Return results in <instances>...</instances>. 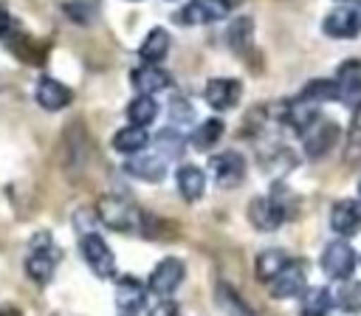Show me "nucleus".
<instances>
[{
  "label": "nucleus",
  "instance_id": "obj_1",
  "mask_svg": "<svg viewBox=\"0 0 361 316\" xmlns=\"http://www.w3.org/2000/svg\"><path fill=\"white\" fill-rule=\"evenodd\" d=\"M59 257H62V251L54 245L51 231L31 234V240H28V257H25V274H28V279L37 282V285H48L54 279V274H56Z\"/></svg>",
  "mask_w": 361,
  "mask_h": 316
},
{
  "label": "nucleus",
  "instance_id": "obj_2",
  "mask_svg": "<svg viewBox=\"0 0 361 316\" xmlns=\"http://www.w3.org/2000/svg\"><path fill=\"white\" fill-rule=\"evenodd\" d=\"M96 217H99V223H104L107 229L124 231V234L141 231V226H144V212H138L130 200H124V198H118V195H104V198H99V203H96Z\"/></svg>",
  "mask_w": 361,
  "mask_h": 316
},
{
  "label": "nucleus",
  "instance_id": "obj_3",
  "mask_svg": "<svg viewBox=\"0 0 361 316\" xmlns=\"http://www.w3.org/2000/svg\"><path fill=\"white\" fill-rule=\"evenodd\" d=\"M234 0H189L180 11H175V23L189 28V25H209V23H220L231 14Z\"/></svg>",
  "mask_w": 361,
  "mask_h": 316
},
{
  "label": "nucleus",
  "instance_id": "obj_4",
  "mask_svg": "<svg viewBox=\"0 0 361 316\" xmlns=\"http://www.w3.org/2000/svg\"><path fill=\"white\" fill-rule=\"evenodd\" d=\"M79 251H82V260L87 262V268H90L99 279L116 276V254H113V248L104 243L102 234H96V231L79 234Z\"/></svg>",
  "mask_w": 361,
  "mask_h": 316
},
{
  "label": "nucleus",
  "instance_id": "obj_5",
  "mask_svg": "<svg viewBox=\"0 0 361 316\" xmlns=\"http://www.w3.org/2000/svg\"><path fill=\"white\" fill-rule=\"evenodd\" d=\"M355 262H358V257H355V251H353V245L347 240L327 243L324 251H322V260H319L324 276H330L336 282H347L353 276V271H355Z\"/></svg>",
  "mask_w": 361,
  "mask_h": 316
},
{
  "label": "nucleus",
  "instance_id": "obj_6",
  "mask_svg": "<svg viewBox=\"0 0 361 316\" xmlns=\"http://www.w3.org/2000/svg\"><path fill=\"white\" fill-rule=\"evenodd\" d=\"M183 276H186V262L178 260V257H164L152 268V274L147 279V291L166 299V296H172L178 291V285L183 282Z\"/></svg>",
  "mask_w": 361,
  "mask_h": 316
},
{
  "label": "nucleus",
  "instance_id": "obj_7",
  "mask_svg": "<svg viewBox=\"0 0 361 316\" xmlns=\"http://www.w3.org/2000/svg\"><path fill=\"white\" fill-rule=\"evenodd\" d=\"M240 96H243V82L234 79V76H214V79H209L206 87H203L206 104H209L212 110H217V113H226V110L237 107Z\"/></svg>",
  "mask_w": 361,
  "mask_h": 316
},
{
  "label": "nucleus",
  "instance_id": "obj_8",
  "mask_svg": "<svg viewBox=\"0 0 361 316\" xmlns=\"http://www.w3.org/2000/svg\"><path fill=\"white\" fill-rule=\"evenodd\" d=\"M338 135H341V127L336 121H327V119H319L305 135H302V150L310 161L316 158H324L336 144H338Z\"/></svg>",
  "mask_w": 361,
  "mask_h": 316
},
{
  "label": "nucleus",
  "instance_id": "obj_9",
  "mask_svg": "<svg viewBox=\"0 0 361 316\" xmlns=\"http://www.w3.org/2000/svg\"><path fill=\"white\" fill-rule=\"evenodd\" d=\"M209 169L214 175V183L220 189H234L243 183L245 178V158L237 152V150H226V152H217L212 161H209Z\"/></svg>",
  "mask_w": 361,
  "mask_h": 316
},
{
  "label": "nucleus",
  "instance_id": "obj_10",
  "mask_svg": "<svg viewBox=\"0 0 361 316\" xmlns=\"http://www.w3.org/2000/svg\"><path fill=\"white\" fill-rule=\"evenodd\" d=\"M285 217H288V209H285V203L276 195H271V198H254L248 203V220L259 231H276L285 223Z\"/></svg>",
  "mask_w": 361,
  "mask_h": 316
},
{
  "label": "nucleus",
  "instance_id": "obj_11",
  "mask_svg": "<svg viewBox=\"0 0 361 316\" xmlns=\"http://www.w3.org/2000/svg\"><path fill=\"white\" fill-rule=\"evenodd\" d=\"M144 302H147V285L138 279V276H118L116 282V308L121 316H135L144 310Z\"/></svg>",
  "mask_w": 361,
  "mask_h": 316
},
{
  "label": "nucleus",
  "instance_id": "obj_12",
  "mask_svg": "<svg viewBox=\"0 0 361 316\" xmlns=\"http://www.w3.org/2000/svg\"><path fill=\"white\" fill-rule=\"evenodd\" d=\"M34 99H37V104L42 110L54 113V110H62V107H68L73 102V90L65 82L54 79V76H39V82L34 87Z\"/></svg>",
  "mask_w": 361,
  "mask_h": 316
},
{
  "label": "nucleus",
  "instance_id": "obj_13",
  "mask_svg": "<svg viewBox=\"0 0 361 316\" xmlns=\"http://www.w3.org/2000/svg\"><path fill=\"white\" fill-rule=\"evenodd\" d=\"M305 265L302 262H288L271 282H268V291L274 299H293L299 293H305Z\"/></svg>",
  "mask_w": 361,
  "mask_h": 316
},
{
  "label": "nucleus",
  "instance_id": "obj_14",
  "mask_svg": "<svg viewBox=\"0 0 361 316\" xmlns=\"http://www.w3.org/2000/svg\"><path fill=\"white\" fill-rule=\"evenodd\" d=\"M130 85L138 96H155L172 85V76L161 65H138L130 71Z\"/></svg>",
  "mask_w": 361,
  "mask_h": 316
},
{
  "label": "nucleus",
  "instance_id": "obj_15",
  "mask_svg": "<svg viewBox=\"0 0 361 316\" xmlns=\"http://www.w3.org/2000/svg\"><path fill=\"white\" fill-rule=\"evenodd\" d=\"M330 229L338 237L358 234L361 231V206H358V200H350V198L336 200L333 209H330Z\"/></svg>",
  "mask_w": 361,
  "mask_h": 316
},
{
  "label": "nucleus",
  "instance_id": "obj_16",
  "mask_svg": "<svg viewBox=\"0 0 361 316\" xmlns=\"http://www.w3.org/2000/svg\"><path fill=\"white\" fill-rule=\"evenodd\" d=\"M336 85H338V99L358 107L361 104V59H344L336 68Z\"/></svg>",
  "mask_w": 361,
  "mask_h": 316
},
{
  "label": "nucleus",
  "instance_id": "obj_17",
  "mask_svg": "<svg viewBox=\"0 0 361 316\" xmlns=\"http://www.w3.org/2000/svg\"><path fill=\"white\" fill-rule=\"evenodd\" d=\"M124 172H127L130 178L144 181V183H161V181L166 178V161H164L158 152H152V155L138 152V155H133V158L124 164Z\"/></svg>",
  "mask_w": 361,
  "mask_h": 316
},
{
  "label": "nucleus",
  "instance_id": "obj_18",
  "mask_svg": "<svg viewBox=\"0 0 361 316\" xmlns=\"http://www.w3.org/2000/svg\"><path fill=\"white\" fill-rule=\"evenodd\" d=\"M322 31L333 40H353L361 25H358V17H355V8L353 6H338L333 8L324 20H322Z\"/></svg>",
  "mask_w": 361,
  "mask_h": 316
},
{
  "label": "nucleus",
  "instance_id": "obj_19",
  "mask_svg": "<svg viewBox=\"0 0 361 316\" xmlns=\"http://www.w3.org/2000/svg\"><path fill=\"white\" fill-rule=\"evenodd\" d=\"M175 186H178V192L186 203H197L206 192V172L195 164H183L175 172Z\"/></svg>",
  "mask_w": 361,
  "mask_h": 316
},
{
  "label": "nucleus",
  "instance_id": "obj_20",
  "mask_svg": "<svg viewBox=\"0 0 361 316\" xmlns=\"http://www.w3.org/2000/svg\"><path fill=\"white\" fill-rule=\"evenodd\" d=\"M169 42H172L169 31L161 28V25H155V28H149V34L141 40V45H138V56H141L147 65H158V62L169 54Z\"/></svg>",
  "mask_w": 361,
  "mask_h": 316
},
{
  "label": "nucleus",
  "instance_id": "obj_21",
  "mask_svg": "<svg viewBox=\"0 0 361 316\" xmlns=\"http://www.w3.org/2000/svg\"><path fill=\"white\" fill-rule=\"evenodd\" d=\"M113 150L116 152H121V155H138V152H144L147 150V144H149V133L144 130V127H133V124H127V127H121V130H116L113 133Z\"/></svg>",
  "mask_w": 361,
  "mask_h": 316
},
{
  "label": "nucleus",
  "instance_id": "obj_22",
  "mask_svg": "<svg viewBox=\"0 0 361 316\" xmlns=\"http://www.w3.org/2000/svg\"><path fill=\"white\" fill-rule=\"evenodd\" d=\"M338 99V85L336 79H310L305 82V87L296 93V102L302 104H322V102H336Z\"/></svg>",
  "mask_w": 361,
  "mask_h": 316
},
{
  "label": "nucleus",
  "instance_id": "obj_23",
  "mask_svg": "<svg viewBox=\"0 0 361 316\" xmlns=\"http://www.w3.org/2000/svg\"><path fill=\"white\" fill-rule=\"evenodd\" d=\"M251 40H254V20L251 17H234L226 28V42L234 54H248L251 48Z\"/></svg>",
  "mask_w": 361,
  "mask_h": 316
},
{
  "label": "nucleus",
  "instance_id": "obj_24",
  "mask_svg": "<svg viewBox=\"0 0 361 316\" xmlns=\"http://www.w3.org/2000/svg\"><path fill=\"white\" fill-rule=\"evenodd\" d=\"M288 262H290V260H288V254H285L282 248H265V251H259L257 260H254V274H257L259 282H271Z\"/></svg>",
  "mask_w": 361,
  "mask_h": 316
},
{
  "label": "nucleus",
  "instance_id": "obj_25",
  "mask_svg": "<svg viewBox=\"0 0 361 316\" xmlns=\"http://www.w3.org/2000/svg\"><path fill=\"white\" fill-rule=\"evenodd\" d=\"M333 308V293L324 285L305 288L302 302H299V316H327Z\"/></svg>",
  "mask_w": 361,
  "mask_h": 316
},
{
  "label": "nucleus",
  "instance_id": "obj_26",
  "mask_svg": "<svg viewBox=\"0 0 361 316\" xmlns=\"http://www.w3.org/2000/svg\"><path fill=\"white\" fill-rule=\"evenodd\" d=\"M226 133V124L220 119H203V124H197L192 133H189V144L195 150H212Z\"/></svg>",
  "mask_w": 361,
  "mask_h": 316
},
{
  "label": "nucleus",
  "instance_id": "obj_27",
  "mask_svg": "<svg viewBox=\"0 0 361 316\" xmlns=\"http://www.w3.org/2000/svg\"><path fill=\"white\" fill-rule=\"evenodd\" d=\"M183 150H186V138H183V133H178L175 127H164V130H158V135H155V152H158L164 161H169V158H180Z\"/></svg>",
  "mask_w": 361,
  "mask_h": 316
},
{
  "label": "nucleus",
  "instance_id": "obj_28",
  "mask_svg": "<svg viewBox=\"0 0 361 316\" xmlns=\"http://www.w3.org/2000/svg\"><path fill=\"white\" fill-rule=\"evenodd\" d=\"M155 116H158V102L152 96H135L127 104V121L133 127H147L155 121Z\"/></svg>",
  "mask_w": 361,
  "mask_h": 316
},
{
  "label": "nucleus",
  "instance_id": "obj_29",
  "mask_svg": "<svg viewBox=\"0 0 361 316\" xmlns=\"http://www.w3.org/2000/svg\"><path fill=\"white\" fill-rule=\"evenodd\" d=\"M333 305L344 313H361V279H347L336 288Z\"/></svg>",
  "mask_w": 361,
  "mask_h": 316
},
{
  "label": "nucleus",
  "instance_id": "obj_30",
  "mask_svg": "<svg viewBox=\"0 0 361 316\" xmlns=\"http://www.w3.org/2000/svg\"><path fill=\"white\" fill-rule=\"evenodd\" d=\"M62 11L76 23V25H90L99 11H102V0H65Z\"/></svg>",
  "mask_w": 361,
  "mask_h": 316
},
{
  "label": "nucleus",
  "instance_id": "obj_31",
  "mask_svg": "<svg viewBox=\"0 0 361 316\" xmlns=\"http://www.w3.org/2000/svg\"><path fill=\"white\" fill-rule=\"evenodd\" d=\"M217 302H220V308L228 313V316H254V310L237 296V291L234 288H228V285H217Z\"/></svg>",
  "mask_w": 361,
  "mask_h": 316
},
{
  "label": "nucleus",
  "instance_id": "obj_32",
  "mask_svg": "<svg viewBox=\"0 0 361 316\" xmlns=\"http://www.w3.org/2000/svg\"><path fill=\"white\" fill-rule=\"evenodd\" d=\"M195 119V107H192V102L186 99V96H172L169 99V121L172 124H189Z\"/></svg>",
  "mask_w": 361,
  "mask_h": 316
},
{
  "label": "nucleus",
  "instance_id": "obj_33",
  "mask_svg": "<svg viewBox=\"0 0 361 316\" xmlns=\"http://www.w3.org/2000/svg\"><path fill=\"white\" fill-rule=\"evenodd\" d=\"M11 28H14V20H11V14L0 6V40H6V37L11 34Z\"/></svg>",
  "mask_w": 361,
  "mask_h": 316
},
{
  "label": "nucleus",
  "instance_id": "obj_34",
  "mask_svg": "<svg viewBox=\"0 0 361 316\" xmlns=\"http://www.w3.org/2000/svg\"><path fill=\"white\" fill-rule=\"evenodd\" d=\"M149 316H178V305L175 302H161L158 308L149 310Z\"/></svg>",
  "mask_w": 361,
  "mask_h": 316
},
{
  "label": "nucleus",
  "instance_id": "obj_35",
  "mask_svg": "<svg viewBox=\"0 0 361 316\" xmlns=\"http://www.w3.org/2000/svg\"><path fill=\"white\" fill-rule=\"evenodd\" d=\"M353 138H361V104L353 107Z\"/></svg>",
  "mask_w": 361,
  "mask_h": 316
},
{
  "label": "nucleus",
  "instance_id": "obj_36",
  "mask_svg": "<svg viewBox=\"0 0 361 316\" xmlns=\"http://www.w3.org/2000/svg\"><path fill=\"white\" fill-rule=\"evenodd\" d=\"M0 316H23V310L14 308V305H3V308H0Z\"/></svg>",
  "mask_w": 361,
  "mask_h": 316
},
{
  "label": "nucleus",
  "instance_id": "obj_37",
  "mask_svg": "<svg viewBox=\"0 0 361 316\" xmlns=\"http://www.w3.org/2000/svg\"><path fill=\"white\" fill-rule=\"evenodd\" d=\"M355 17H358V25H361V0L355 3Z\"/></svg>",
  "mask_w": 361,
  "mask_h": 316
},
{
  "label": "nucleus",
  "instance_id": "obj_38",
  "mask_svg": "<svg viewBox=\"0 0 361 316\" xmlns=\"http://www.w3.org/2000/svg\"><path fill=\"white\" fill-rule=\"evenodd\" d=\"M358 200H361V181H358Z\"/></svg>",
  "mask_w": 361,
  "mask_h": 316
},
{
  "label": "nucleus",
  "instance_id": "obj_39",
  "mask_svg": "<svg viewBox=\"0 0 361 316\" xmlns=\"http://www.w3.org/2000/svg\"><path fill=\"white\" fill-rule=\"evenodd\" d=\"M130 3H138V0H130Z\"/></svg>",
  "mask_w": 361,
  "mask_h": 316
},
{
  "label": "nucleus",
  "instance_id": "obj_40",
  "mask_svg": "<svg viewBox=\"0 0 361 316\" xmlns=\"http://www.w3.org/2000/svg\"><path fill=\"white\" fill-rule=\"evenodd\" d=\"M338 3H347V0H338Z\"/></svg>",
  "mask_w": 361,
  "mask_h": 316
}]
</instances>
